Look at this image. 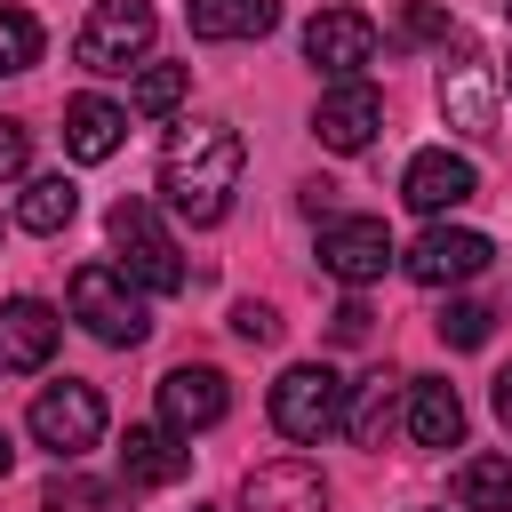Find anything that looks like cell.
Here are the masks:
<instances>
[{
    "instance_id": "15",
    "label": "cell",
    "mask_w": 512,
    "mask_h": 512,
    "mask_svg": "<svg viewBox=\"0 0 512 512\" xmlns=\"http://www.w3.org/2000/svg\"><path fill=\"white\" fill-rule=\"evenodd\" d=\"M192 472V448L176 424H128L120 440V488H176Z\"/></svg>"
},
{
    "instance_id": "3",
    "label": "cell",
    "mask_w": 512,
    "mask_h": 512,
    "mask_svg": "<svg viewBox=\"0 0 512 512\" xmlns=\"http://www.w3.org/2000/svg\"><path fill=\"white\" fill-rule=\"evenodd\" d=\"M152 32H160L152 0H88V16L72 32V64L80 72H128L152 56Z\"/></svg>"
},
{
    "instance_id": "34",
    "label": "cell",
    "mask_w": 512,
    "mask_h": 512,
    "mask_svg": "<svg viewBox=\"0 0 512 512\" xmlns=\"http://www.w3.org/2000/svg\"><path fill=\"white\" fill-rule=\"evenodd\" d=\"M192 512H208V504H192Z\"/></svg>"
},
{
    "instance_id": "25",
    "label": "cell",
    "mask_w": 512,
    "mask_h": 512,
    "mask_svg": "<svg viewBox=\"0 0 512 512\" xmlns=\"http://www.w3.org/2000/svg\"><path fill=\"white\" fill-rule=\"evenodd\" d=\"M40 64V16L0 0V72H32Z\"/></svg>"
},
{
    "instance_id": "4",
    "label": "cell",
    "mask_w": 512,
    "mask_h": 512,
    "mask_svg": "<svg viewBox=\"0 0 512 512\" xmlns=\"http://www.w3.org/2000/svg\"><path fill=\"white\" fill-rule=\"evenodd\" d=\"M336 424H344V384H336V368H320V360L280 368V384H272V432L296 440V448H320Z\"/></svg>"
},
{
    "instance_id": "33",
    "label": "cell",
    "mask_w": 512,
    "mask_h": 512,
    "mask_svg": "<svg viewBox=\"0 0 512 512\" xmlns=\"http://www.w3.org/2000/svg\"><path fill=\"white\" fill-rule=\"evenodd\" d=\"M504 96H512V64H504Z\"/></svg>"
},
{
    "instance_id": "20",
    "label": "cell",
    "mask_w": 512,
    "mask_h": 512,
    "mask_svg": "<svg viewBox=\"0 0 512 512\" xmlns=\"http://www.w3.org/2000/svg\"><path fill=\"white\" fill-rule=\"evenodd\" d=\"M400 376L392 368H376L368 384H352V408H344V432L360 440V448H384V432H392V416H400Z\"/></svg>"
},
{
    "instance_id": "21",
    "label": "cell",
    "mask_w": 512,
    "mask_h": 512,
    "mask_svg": "<svg viewBox=\"0 0 512 512\" xmlns=\"http://www.w3.org/2000/svg\"><path fill=\"white\" fill-rule=\"evenodd\" d=\"M72 208H80L72 176H32V184L16 192V224H24V232H40V240H48V232H64V224H72Z\"/></svg>"
},
{
    "instance_id": "28",
    "label": "cell",
    "mask_w": 512,
    "mask_h": 512,
    "mask_svg": "<svg viewBox=\"0 0 512 512\" xmlns=\"http://www.w3.org/2000/svg\"><path fill=\"white\" fill-rule=\"evenodd\" d=\"M400 40H448V8L408 0V8H400Z\"/></svg>"
},
{
    "instance_id": "5",
    "label": "cell",
    "mask_w": 512,
    "mask_h": 512,
    "mask_svg": "<svg viewBox=\"0 0 512 512\" xmlns=\"http://www.w3.org/2000/svg\"><path fill=\"white\" fill-rule=\"evenodd\" d=\"M112 248H120V272L144 288V296H176L184 288V256H176V240L160 232V216H152V200H112Z\"/></svg>"
},
{
    "instance_id": "35",
    "label": "cell",
    "mask_w": 512,
    "mask_h": 512,
    "mask_svg": "<svg viewBox=\"0 0 512 512\" xmlns=\"http://www.w3.org/2000/svg\"><path fill=\"white\" fill-rule=\"evenodd\" d=\"M504 8H512V0H504Z\"/></svg>"
},
{
    "instance_id": "10",
    "label": "cell",
    "mask_w": 512,
    "mask_h": 512,
    "mask_svg": "<svg viewBox=\"0 0 512 512\" xmlns=\"http://www.w3.org/2000/svg\"><path fill=\"white\" fill-rule=\"evenodd\" d=\"M376 16H360V8H320L312 24H304V56L328 72V80H352V72H368L376 64Z\"/></svg>"
},
{
    "instance_id": "32",
    "label": "cell",
    "mask_w": 512,
    "mask_h": 512,
    "mask_svg": "<svg viewBox=\"0 0 512 512\" xmlns=\"http://www.w3.org/2000/svg\"><path fill=\"white\" fill-rule=\"evenodd\" d=\"M8 464H16V448H8V424H0V480H8Z\"/></svg>"
},
{
    "instance_id": "8",
    "label": "cell",
    "mask_w": 512,
    "mask_h": 512,
    "mask_svg": "<svg viewBox=\"0 0 512 512\" xmlns=\"http://www.w3.org/2000/svg\"><path fill=\"white\" fill-rule=\"evenodd\" d=\"M488 232H472V224H424L416 232V248L400 256V272L416 280V288H456V280H472V272H488Z\"/></svg>"
},
{
    "instance_id": "6",
    "label": "cell",
    "mask_w": 512,
    "mask_h": 512,
    "mask_svg": "<svg viewBox=\"0 0 512 512\" xmlns=\"http://www.w3.org/2000/svg\"><path fill=\"white\" fill-rule=\"evenodd\" d=\"M32 440L48 448V456H88L96 440H104V392L96 384H80V376H64V384H48L40 400H32Z\"/></svg>"
},
{
    "instance_id": "29",
    "label": "cell",
    "mask_w": 512,
    "mask_h": 512,
    "mask_svg": "<svg viewBox=\"0 0 512 512\" xmlns=\"http://www.w3.org/2000/svg\"><path fill=\"white\" fill-rule=\"evenodd\" d=\"M24 160H32V128L24 120H0V184L24 176Z\"/></svg>"
},
{
    "instance_id": "7",
    "label": "cell",
    "mask_w": 512,
    "mask_h": 512,
    "mask_svg": "<svg viewBox=\"0 0 512 512\" xmlns=\"http://www.w3.org/2000/svg\"><path fill=\"white\" fill-rule=\"evenodd\" d=\"M392 256H400V248H392L384 216H320V272H336L344 288L384 280V264H392Z\"/></svg>"
},
{
    "instance_id": "2",
    "label": "cell",
    "mask_w": 512,
    "mask_h": 512,
    "mask_svg": "<svg viewBox=\"0 0 512 512\" xmlns=\"http://www.w3.org/2000/svg\"><path fill=\"white\" fill-rule=\"evenodd\" d=\"M72 320L96 336V344H120V352H136L144 336H152V312H144V288L120 272V264H80L72 272Z\"/></svg>"
},
{
    "instance_id": "12",
    "label": "cell",
    "mask_w": 512,
    "mask_h": 512,
    "mask_svg": "<svg viewBox=\"0 0 512 512\" xmlns=\"http://www.w3.org/2000/svg\"><path fill=\"white\" fill-rule=\"evenodd\" d=\"M472 192H480V168H472L464 152H448V144H440V152H416L408 176H400V200H408L416 216H432V224H440L448 208H464Z\"/></svg>"
},
{
    "instance_id": "1",
    "label": "cell",
    "mask_w": 512,
    "mask_h": 512,
    "mask_svg": "<svg viewBox=\"0 0 512 512\" xmlns=\"http://www.w3.org/2000/svg\"><path fill=\"white\" fill-rule=\"evenodd\" d=\"M240 160H248V144H240L232 120H184V128H168V144H160V192H168V208L192 216V224H224V208L240 192Z\"/></svg>"
},
{
    "instance_id": "16",
    "label": "cell",
    "mask_w": 512,
    "mask_h": 512,
    "mask_svg": "<svg viewBox=\"0 0 512 512\" xmlns=\"http://www.w3.org/2000/svg\"><path fill=\"white\" fill-rule=\"evenodd\" d=\"M120 136H128V112H120L112 96H72V104H64V152H72V160L96 168V160L120 152Z\"/></svg>"
},
{
    "instance_id": "24",
    "label": "cell",
    "mask_w": 512,
    "mask_h": 512,
    "mask_svg": "<svg viewBox=\"0 0 512 512\" xmlns=\"http://www.w3.org/2000/svg\"><path fill=\"white\" fill-rule=\"evenodd\" d=\"M432 328H440V344H448V352H480V344H488V328H496V312H488V304H472V296H448Z\"/></svg>"
},
{
    "instance_id": "31",
    "label": "cell",
    "mask_w": 512,
    "mask_h": 512,
    "mask_svg": "<svg viewBox=\"0 0 512 512\" xmlns=\"http://www.w3.org/2000/svg\"><path fill=\"white\" fill-rule=\"evenodd\" d=\"M488 400H496V416L512 424V368H496V392H488Z\"/></svg>"
},
{
    "instance_id": "13",
    "label": "cell",
    "mask_w": 512,
    "mask_h": 512,
    "mask_svg": "<svg viewBox=\"0 0 512 512\" xmlns=\"http://www.w3.org/2000/svg\"><path fill=\"white\" fill-rule=\"evenodd\" d=\"M240 512H328V480L304 456H272L240 480Z\"/></svg>"
},
{
    "instance_id": "19",
    "label": "cell",
    "mask_w": 512,
    "mask_h": 512,
    "mask_svg": "<svg viewBox=\"0 0 512 512\" xmlns=\"http://www.w3.org/2000/svg\"><path fill=\"white\" fill-rule=\"evenodd\" d=\"M440 104H448V120L464 128V136H496V88H488V64H456V72H440Z\"/></svg>"
},
{
    "instance_id": "23",
    "label": "cell",
    "mask_w": 512,
    "mask_h": 512,
    "mask_svg": "<svg viewBox=\"0 0 512 512\" xmlns=\"http://www.w3.org/2000/svg\"><path fill=\"white\" fill-rule=\"evenodd\" d=\"M184 96H192V64H144V72L128 80V104L152 112V120H168Z\"/></svg>"
},
{
    "instance_id": "14",
    "label": "cell",
    "mask_w": 512,
    "mask_h": 512,
    "mask_svg": "<svg viewBox=\"0 0 512 512\" xmlns=\"http://www.w3.org/2000/svg\"><path fill=\"white\" fill-rule=\"evenodd\" d=\"M56 336H64V320H56L40 296H8V304H0V376L48 368V360H56Z\"/></svg>"
},
{
    "instance_id": "11",
    "label": "cell",
    "mask_w": 512,
    "mask_h": 512,
    "mask_svg": "<svg viewBox=\"0 0 512 512\" xmlns=\"http://www.w3.org/2000/svg\"><path fill=\"white\" fill-rule=\"evenodd\" d=\"M224 408H232L224 368L184 360V368H168V376H160V424H176L184 440H192V432H208V424H224Z\"/></svg>"
},
{
    "instance_id": "30",
    "label": "cell",
    "mask_w": 512,
    "mask_h": 512,
    "mask_svg": "<svg viewBox=\"0 0 512 512\" xmlns=\"http://www.w3.org/2000/svg\"><path fill=\"white\" fill-rule=\"evenodd\" d=\"M328 336H336V344H368V304H360V296H344V304L328 312Z\"/></svg>"
},
{
    "instance_id": "18",
    "label": "cell",
    "mask_w": 512,
    "mask_h": 512,
    "mask_svg": "<svg viewBox=\"0 0 512 512\" xmlns=\"http://www.w3.org/2000/svg\"><path fill=\"white\" fill-rule=\"evenodd\" d=\"M200 40H264L280 24V0H184Z\"/></svg>"
},
{
    "instance_id": "22",
    "label": "cell",
    "mask_w": 512,
    "mask_h": 512,
    "mask_svg": "<svg viewBox=\"0 0 512 512\" xmlns=\"http://www.w3.org/2000/svg\"><path fill=\"white\" fill-rule=\"evenodd\" d=\"M456 504L464 512H512V456H464L456 464Z\"/></svg>"
},
{
    "instance_id": "26",
    "label": "cell",
    "mask_w": 512,
    "mask_h": 512,
    "mask_svg": "<svg viewBox=\"0 0 512 512\" xmlns=\"http://www.w3.org/2000/svg\"><path fill=\"white\" fill-rule=\"evenodd\" d=\"M40 504H48V512H112V504H120V488H104V480H80V472H56Z\"/></svg>"
},
{
    "instance_id": "27",
    "label": "cell",
    "mask_w": 512,
    "mask_h": 512,
    "mask_svg": "<svg viewBox=\"0 0 512 512\" xmlns=\"http://www.w3.org/2000/svg\"><path fill=\"white\" fill-rule=\"evenodd\" d=\"M232 336H240V344H280V312L248 296V304H232Z\"/></svg>"
},
{
    "instance_id": "9",
    "label": "cell",
    "mask_w": 512,
    "mask_h": 512,
    "mask_svg": "<svg viewBox=\"0 0 512 512\" xmlns=\"http://www.w3.org/2000/svg\"><path fill=\"white\" fill-rule=\"evenodd\" d=\"M376 128H384V96H376L360 72L320 88V104H312V136H320L328 152H368Z\"/></svg>"
},
{
    "instance_id": "17",
    "label": "cell",
    "mask_w": 512,
    "mask_h": 512,
    "mask_svg": "<svg viewBox=\"0 0 512 512\" xmlns=\"http://www.w3.org/2000/svg\"><path fill=\"white\" fill-rule=\"evenodd\" d=\"M408 432L416 448H456L464 440V400L448 376H408Z\"/></svg>"
}]
</instances>
